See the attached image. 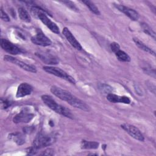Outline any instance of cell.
Listing matches in <instances>:
<instances>
[{
    "instance_id": "obj_1",
    "label": "cell",
    "mask_w": 156,
    "mask_h": 156,
    "mask_svg": "<svg viewBox=\"0 0 156 156\" xmlns=\"http://www.w3.org/2000/svg\"><path fill=\"white\" fill-rule=\"evenodd\" d=\"M55 137L51 134L40 133L34 140L32 146L27 151L28 155H34L39 149L51 146L55 141Z\"/></svg>"
},
{
    "instance_id": "obj_2",
    "label": "cell",
    "mask_w": 156,
    "mask_h": 156,
    "mask_svg": "<svg viewBox=\"0 0 156 156\" xmlns=\"http://www.w3.org/2000/svg\"><path fill=\"white\" fill-rule=\"evenodd\" d=\"M41 98L45 105L57 113L62 115L68 118H73V115L72 114L71 110L69 108L57 104L51 96L44 94L41 96Z\"/></svg>"
},
{
    "instance_id": "obj_3",
    "label": "cell",
    "mask_w": 156,
    "mask_h": 156,
    "mask_svg": "<svg viewBox=\"0 0 156 156\" xmlns=\"http://www.w3.org/2000/svg\"><path fill=\"white\" fill-rule=\"evenodd\" d=\"M31 12L34 15L38 17L40 20L52 32L58 34L60 33L59 28L57 24L52 22L48 17L46 16L45 12L43 9L38 5H32L31 7Z\"/></svg>"
},
{
    "instance_id": "obj_4",
    "label": "cell",
    "mask_w": 156,
    "mask_h": 156,
    "mask_svg": "<svg viewBox=\"0 0 156 156\" xmlns=\"http://www.w3.org/2000/svg\"><path fill=\"white\" fill-rule=\"evenodd\" d=\"M51 91L54 95H55L61 100L66 101L69 105H71L73 104L76 98V96L71 94L69 91L63 90L61 88L55 85L51 87Z\"/></svg>"
},
{
    "instance_id": "obj_5",
    "label": "cell",
    "mask_w": 156,
    "mask_h": 156,
    "mask_svg": "<svg viewBox=\"0 0 156 156\" xmlns=\"http://www.w3.org/2000/svg\"><path fill=\"white\" fill-rule=\"evenodd\" d=\"M43 70H44L46 73L55 76L57 77H59L63 79H65L69 82H70L72 84H75L76 83V80L75 79L71 76L70 75L68 74L65 71L62 70V69L54 66H43Z\"/></svg>"
},
{
    "instance_id": "obj_6",
    "label": "cell",
    "mask_w": 156,
    "mask_h": 156,
    "mask_svg": "<svg viewBox=\"0 0 156 156\" xmlns=\"http://www.w3.org/2000/svg\"><path fill=\"white\" fill-rule=\"evenodd\" d=\"M31 41L35 44L44 47L52 44L51 40L46 37L40 29H38L36 34L31 37Z\"/></svg>"
},
{
    "instance_id": "obj_7",
    "label": "cell",
    "mask_w": 156,
    "mask_h": 156,
    "mask_svg": "<svg viewBox=\"0 0 156 156\" xmlns=\"http://www.w3.org/2000/svg\"><path fill=\"white\" fill-rule=\"evenodd\" d=\"M121 127L132 138L140 141H143L144 140V136L140 130L135 126L128 123H124L121 125Z\"/></svg>"
},
{
    "instance_id": "obj_8",
    "label": "cell",
    "mask_w": 156,
    "mask_h": 156,
    "mask_svg": "<svg viewBox=\"0 0 156 156\" xmlns=\"http://www.w3.org/2000/svg\"><path fill=\"white\" fill-rule=\"evenodd\" d=\"M4 60L8 62H10V63H12L17 66H18L19 67H20L21 68H22L23 69H24L27 71H29V72H31V73H35L37 72V69L35 68V66H32V65H29V64H27L26 63L23 62V61H21L12 56H10V55H5L4 57Z\"/></svg>"
},
{
    "instance_id": "obj_9",
    "label": "cell",
    "mask_w": 156,
    "mask_h": 156,
    "mask_svg": "<svg viewBox=\"0 0 156 156\" xmlns=\"http://www.w3.org/2000/svg\"><path fill=\"white\" fill-rule=\"evenodd\" d=\"M1 48L7 52L12 55H17L23 52L21 49L15 45L10 41L2 38L1 40Z\"/></svg>"
},
{
    "instance_id": "obj_10",
    "label": "cell",
    "mask_w": 156,
    "mask_h": 156,
    "mask_svg": "<svg viewBox=\"0 0 156 156\" xmlns=\"http://www.w3.org/2000/svg\"><path fill=\"white\" fill-rule=\"evenodd\" d=\"M34 117V113L27 109H23L13 117V121L15 123H26L30 122Z\"/></svg>"
},
{
    "instance_id": "obj_11",
    "label": "cell",
    "mask_w": 156,
    "mask_h": 156,
    "mask_svg": "<svg viewBox=\"0 0 156 156\" xmlns=\"http://www.w3.org/2000/svg\"><path fill=\"white\" fill-rule=\"evenodd\" d=\"M36 55L44 63L48 65H57L59 63L57 57L46 52H38L35 53Z\"/></svg>"
},
{
    "instance_id": "obj_12",
    "label": "cell",
    "mask_w": 156,
    "mask_h": 156,
    "mask_svg": "<svg viewBox=\"0 0 156 156\" xmlns=\"http://www.w3.org/2000/svg\"><path fill=\"white\" fill-rule=\"evenodd\" d=\"M115 6L118 10H119L120 12L124 13L130 20H132L133 21H137L138 20V18L140 17L139 14L135 10L130 9L128 7L124 6L123 5L118 4H115Z\"/></svg>"
},
{
    "instance_id": "obj_13",
    "label": "cell",
    "mask_w": 156,
    "mask_h": 156,
    "mask_svg": "<svg viewBox=\"0 0 156 156\" xmlns=\"http://www.w3.org/2000/svg\"><path fill=\"white\" fill-rule=\"evenodd\" d=\"M62 34L65 37L66 40L69 42L72 46H73L75 49L77 50H82V47L80 43L76 39L74 36L71 32V31L67 28L64 27L62 30Z\"/></svg>"
},
{
    "instance_id": "obj_14",
    "label": "cell",
    "mask_w": 156,
    "mask_h": 156,
    "mask_svg": "<svg viewBox=\"0 0 156 156\" xmlns=\"http://www.w3.org/2000/svg\"><path fill=\"white\" fill-rule=\"evenodd\" d=\"M32 91L33 88L30 85L26 82L22 83L18 87L16 97L17 98L24 97L30 94Z\"/></svg>"
},
{
    "instance_id": "obj_15",
    "label": "cell",
    "mask_w": 156,
    "mask_h": 156,
    "mask_svg": "<svg viewBox=\"0 0 156 156\" xmlns=\"http://www.w3.org/2000/svg\"><path fill=\"white\" fill-rule=\"evenodd\" d=\"M107 99L112 103H123L129 104L130 103V99L127 96H120L113 93H109L107 95Z\"/></svg>"
},
{
    "instance_id": "obj_16",
    "label": "cell",
    "mask_w": 156,
    "mask_h": 156,
    "mask_svg": "<svg viewBox=\"0 0 156 156\" xmlns=\"http://www.w3.org/2000/svg\"><path fill=\"white\" fill-rule=\"evenodd\" d=\"M99 143L96 141L82 140L81 142V148L83 149H96L98 148Z\"/></svg>"
},
{
    "instance_id": "obj_17",
    "label": "cell",
    "mask_w": 156,
    "mask_h": 156,
    "mask_svg": "<svg viewBox=\"0 0 156 156\" xmlns=\"http://www.w3.org/2000/svg\"><path fill=\"white\" fill-rule=\"evenodd\" d=\"M18 16L20 18L26 23H30L31 21V18L28 12L23 7H20L18 9Z\"/></svg>"
},
{
    "instance_id": "obj_18",
    "label": "cell",
    "mask_w": 156,
    "mask_h": 156,
    "mask_svg": "<svg viewBox=\"0 0 156 156\" xmlns=\"http://www.w3.org/2000/svg\"><path fill=\"white\" fill-rule=\"evenodd\" d=\"M133 41L135 42V44L140 48L141 49V50H143L144 51L146 52H148L151 54H152L154 55H155V52L154 51H153L152 49H151L150 48H149L147 46H146V44H144L142 41H141L140 40H138V38H133Z\"/></svg>"
},
{
    "instance_id": "obj_19",
    "label": "cell",
    "mask_w": 156,
    "mask_h": 156,
    "mask_svg": "<svg viewBox=\"0 0 156 156\" xmlns=\"http://www.w3.org/2000/svg\"><path fill=\"white\" fill-rule=\"evenodd\" d=\"M10 140L14 141L16 144L18 145H21L25 143V138L24 136L20 133H11L9 136Z\"/></svg>"
},
{
    "instance_id": "obj_20",
    "label": "cell",
    "mask_w": 156,
    "mask_h": 156,
    "mask_svg": "<svg viewBox=\"0 0 156 156\" xmlns=\"http://www.w3.org/2000/svg\"><path fill=\"white\" fill-rule=\"evenodd\" d=\"M82 2L89 9V10L91 12H92L93 13H94L96 15H100V12H99L98 8L96 6V5L93 2H92L90 1H88V0L82 1Z\"/></svg>"
},
{
    "instance_id": "obj_21",
    "label": "cell",
    "mask_w": 156,
    "mask_h": 156,
    "mask_svg": "<svg viewBox=\"0 0 156 156\" xmlns=\"http://www.w3.org/2000/svg\"><path fill=\"white\" fill-rule=\"evenodd\" d=\"M115 55L117 58L121 62H129L130 61V57H129V55L123 51L119 50L115 53Z\"/></svg>"
},
{
    "instance_id": "obj_22",
    "label": "cell",
    "mask_w": 156,
    "mask_h": 156,
    "mask_svg": "<svg viewBox=\"0 0 156 156\" xmlns=\"http://www.w3.org/2000/svg\"><path fill=\"white\" fill-rule=\"evenodd\" d=\"M141 27L143 29V30L149 35L151 36L154 40H155V32L146 23H142Z\"/></svg>"
},
{
    "instance_id": "obj_23",
    "label": "cell",
    "mask_w": 156,
    "mask_h": 156,
    "mask_svg": "<svg viewBox=\"0 0 156 156\" xmlns=\"http://www.w3.org/2000/svg\"><path fill=\"white\" fill-rule=\"evenodd\" d=\"M99 88L101 92L107 94L109 93H112V92L113 91L112 87L107 84H105V83L100 84L99 85Z\"/></svg>"
},
{
    "instance_id": "obj_24",
    "label": "cell",
    "mask_w": 156,
    "mask_h": 156,
    "mask_svg": "<svg viewBox=\"0 0 156 156\" xmlns=\"http://www.w3.org/2000/svg\"><path fill=\"white\" fill-rule=\"evenodd\" d=\"M60 2H62L63 4H65L67 7H68L71 10L78 12L79 9H77V7L76 6V5L72 1H62Z\"/></svg>"
},
{
    "instance_id": "obj_25",
    "label": "cell",
    "mask_w": 156,
    "mask_h": 156,
    "mask_svg": "<svg viewBox=\"0 0 156 156\" xmlns=\"http://www.w3.org/2000/svg\"><path fill=\"white\" fill-rule=\"evenodd\" d=\"M1 107H2V108H4V109H6L8 107H9L12 102L8 100V99H3V98H1Z\"/></svg>"
},
{
    "instance_id": "obj_26",
    "label": "cell",
    "mask_w": 156,
    "mask_h": 156,
    "mask_svg": "<svg viewBox=\"0 0 156 156\" xmlns=\"http://www.w3.org/2000/svg\"><path fill=\"white\" fill-rule=\"evenodd\" d=\"M1 20H2L4 21H6V22H9L10 20L9 15L4 11V10L2 9V7L1 8Z\"/></svg>"
},
{
    "instance_id": "obj_27",
    "label": "cell",
    "mask_w": 156,
    "mask_h": 156,
    "mask_svg": "<svg viewBox=\"0 0 156 156\" xmlns=\"http://www.w3.org/2000/svg\"><path fill=\"white\" fill-rule=\"evenodd\" d=\"M110 49L113 52L116 53L117 51L120 50V46L118 43L116 42H113L110 44Z\"/></svg>"
},
{
    "instance_id": "obj_28",
    "label": "cell",
    "mask_w": 156,
    "mask_h": 156,
    "mask_svg": "<svg viewBox=\"0 0 156 156\" xmlns=\"http://www.w3.org/2000/svg\"><path fill=\"white\" fill-rule=\"evenodd\" d=\"M54 154V151L53 149L48 148L46 149L44 151H43L42 153L40 154L41 155H52Z\"/></svg>"
}]
</instances>
